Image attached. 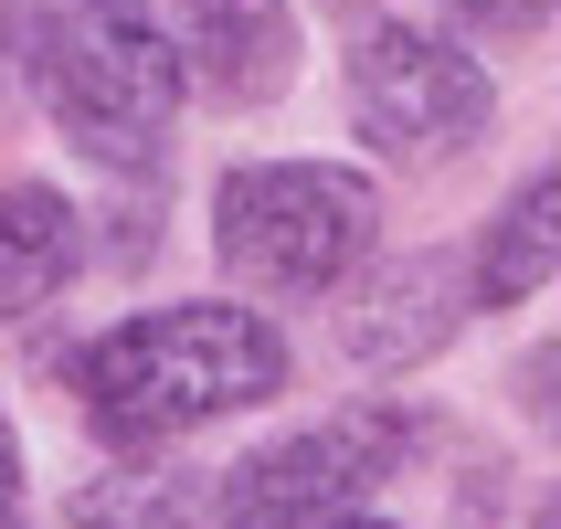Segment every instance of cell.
I'll return each instance as SVG.
<instances>
[{
    "mask_svg": "<svg viewBox=\"0 0 561 529\" xmlns=\"http://www.w3.org/2000/svg\"><path fill=\"white\" fill-rule=\"evenodd\" d=\"M540 22H551V0H445V32L456 43H488V54L499 43H530Z\"/></svg>",
    "mask_w": 561,
    "mask_h": 529,
    "instance_id": "cell-11",
    "label": "cell"
},
{
    "mask_svg": "<svg viewBox=\"0 0 561 529\" xmlns=\"http://www.w3.org/2000/svg\"><path fill=\"white\" fill-rule=\"evenodd\" d=\"M32 95L95 170H149L181 127V54L149 0H43L32 22Z\"/></svg>",
    "mask_w": 561,
    "mask_h": 529,
    "instance_id": "cell-2",
    "label": "cell"
},
{
    "mask_svg": "<svg viewBox=\"0 0 561 529\" xmlns=\"http://www.w3.org/2000/svg\"><path fill=\"white\" fill-rule=\"evenodd\" d=\"M488 74H477L445 32H413V22H360L350 32V117L360 138L392 159H456L488 127Z\"/></svg>",
    "mask_w": 561,
    "mask_h": 529,
    "instance_id": "cell-5",
    "label": "cell"
},
{
    "mask_svg": "<svg viewBox=\"0 0 561 529\" xmlns=\"http://www.w3.org/2000/svg\"><path fill=\"white\" fill-rule=\"evenodd\" d=\"M286 392V340L254 308H149L75 349V403L106 445H170Z\"/></svg>",
    "mask_w": 561,
    "mask_h": 529,
    "instance_id": "cell-1",
    "label": "cell"
},
{
    "mask_svg": "<svg viewBox=\"0 0 561 529\" xmlns=\"http://www.w3.org/2000/svg\"><path fill=\"white\" fill-rule=\"evenodd\" d=\"M0 529H22V435H11V413H0Z\"/></svg>",
    "mask_w": 561,
    "mask_h": 529,
    "instance_id": "cell-12",
    "label": "cell"
},
{
    "mask_svg": "<svg viewBox=\"0 0 561 529\" xmlns=\"http://www.w3.org/2000/svg\"><path fill=\"white\" fill-rule=\"evenodd\" d=\"M64 529H222V519L181 476H95L85 498L64 508Z\"/></svg>",
    "mask_w": 561,
    "mask_h": 529,
    "instance_id": "cell-10",
    "label": "cell"
},
{
    "mask_svg": "<svg viewBox=\"0 0 561 529\" xmlns=\"http://www.w3.org/2000/svg\"><path fill=\"white\" fill-rule=\"evenodd\" d=\"M403 456H413V413L350 403V413H329V424H308V435L244 456V467L213 487V519L222 529H308V519H340V508H360Z\"/></svg>",
    "mask_w": 561,
    "mask_h": 529,
    "instance_id": "cell-4",
    "label": "cell"
},
{
    "mask_svg": "<svg viewBox=\"0 0 561 529\" xmlns=\"http://www.w3.org/2000/svg\"><path fill=\"white\" fill-rule=\"evenodd\" d=\"M170 54H181V85H202L213 106H265L297 74V22L276 0H181Z\"/></svg>",
    "mask_w": 561,
    "mask_h": 529,
    "instance_id": "cell-7",
    "label": "cell"
},
{
    "mask_svg": "<svg viewBox=\"0 0 561 529\" xmlns=\"http://www.w3.org/2000/svg\"><path fill=\"white\" fill-rule=\"evenodd\" d=\"M477 297L488 308H530L540 286H551V170H530V181L508 191V212L488 222V244H477Z\"/></svg>",
    "mask_w": 561,
    "mask_h": 529,
    "instance_id": "cell-9",
    "label": "cell"
},
{
    "mask_svg": "<svg viewBox=\"0 0 561 529\" xmlns=\"http://www.w3.org/2000/svg\"><path fill=\"white\" fill-rule=\"evenodd\" d=\"M75 254H85V233H75V202L64 191L0 181V318H32L75 276Z\"/></svg>",
    "mask_w": 561,
    "mask_h": 529,
    "instance_id": "cell-8",
    "label": "cell"
},
{
    "mask_svg": "<svg viewBox=\"0 0 561 529\" xmlns=\"http://www.w3.org/2000/svg\"><path fill=\"white\" fill-rule=\"evenodd\" d=\"M371 233H381V191L340 159H254V170H222L213 191V254L276 297L340 286L371 254Z\"/></svg>",
    "mask_w": 561,
    "mask_h": 529,
    "instance_id": "cell-3",
    "label": "cell"
},
{
    "mask_svg": "<svg viewBox=\"0 0 561 529\" xmlns=\"http://www.w3.org/2000/svg\"><path fill=\"white\" fill-rule=\"evenodd\" d=\"M308 529H392V519H360V508H340V519H308Z\"/></svg>",
    "mask_w": 561,
    "mask_h": 529,
    "instance_id": "cell-13",
    "label": "cell"
},
{
    "mask_svg": "<svg viewBox=\"0 0 561 529\" xmlns=\"http://www.w3.org/2000/svg\"><path fill=\"white\" fill-rule=\"evenodd\" d=\"M467 308H477L467 254L413 244L403 265H381V276L360 286V308H350V360H371V371H413V360H435V349L467 329Z\"/></svg>",
    "mask_w": 561,
    "mask_h": 529,
    "instance_id": "cell-6",
    "label": "cell"
}]
</instances>
